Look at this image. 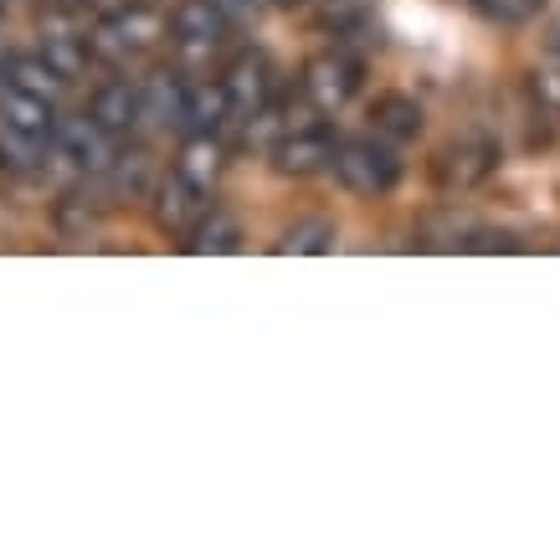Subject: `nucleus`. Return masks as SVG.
Listing matches in <instances>:
<instances>
[{
	"mask_svg": "<svg viewBox=\"0 0 560 560\" xmlns=\"http://www.w3.org/2000/svg\"><path fill=\"white\" fill-rule=\"evenodd\" d=\"M329 171L340 175V186L350 196H365V201H381L401 186V150L381 135H360V139H340L335 144V165Z\"/></svg>",
	"mask_w": 560,
	"mask_h": 560,
	"instance_id": "nucleus-1",
	"label": "nucleus"
},
{
	"mask_svg": "<svg viewBox=\"0 0 560 560\" xmlns=\"http://www.w3.org/2000/svg\"><path fill=\"white\" fill-rule=\"evenodd\" d=\"M504 165V150H499V139L493 135H458L447 139L438 154H432V186L442 196H468V190L489 186L493 175Z\"/></svg>",
	"mask_w": 560,
	"mask_h": 560,
	"instance_id": "nucleus-2",
	"label": "nucleus"
},
{
	"mask_svg": "<svg viewBox=\"0 0 560 560\" xmlns=\"http://www.w3.org/2000/svg\"><path fill=\"white\" fill-rule=\"evenodd\" d=\"M360 83H365V68H360L350 51L329 47L319 57L304 62V78H299V93L314 103V114H340L345 103H355Z\"/></svg>",
	"mask_w": 560,
	"mask_h": 560,
	"instance_id": "nucleus-3",
	"label": "nucleus"
},
{
	"mask_svg": "<svg viewBox=\"0 0 560 560\" xmlns=\"http://www.w3.org/2000/svg\"><path fill=\"white\" fill-rule=\"evenodd\" d=\"M47 150L57 160H68L78 175H103L114 165V154H119V139L108 135V129H98L88 114H57Z\"/></svg>",
	"mask_w": 560,
	"mask_h": 560,
	"instance_id": "nucleus-4",
	"label": "nucleus"
},
{
	"mask_svg": "<svg viewBox=\"0 0 560 560\" xmlns=\"http://www.w3.org/2000/svg\"><path fill=\"white\" fill-rule=\"evenodd\" d=\"M335 144L340 135L329 124H299L272 144V171L289 175V180H308V175H324L335 165Z\"/></svg>",
	"mask_w": 560,
	"mask_h": 560,
	"instance_id": "nucleus-5",
	"label": "nucleus"
},
{
	"mask_svg": "<svg viewBox=\"0 0 560 560\" xmlns=\"http://www.w3.org/2000/svg\"><path fill=\"white\" fill-rule=\"evenodd\" d=\"M221 88H226V103H232V114L237 119H247L253 108H262V103L278 93V72H272V57L268 51H237L232 62H226V72H221Z\"/></svg>",
	"mask_w": 560,
	"mask_h": 560,
	"instance_id": "nucleus-6",
	"label": "nucleus"
},
{
	"mask_svg": "<svg viewBox=\"0 0 560 560\" xmlns=\"http://www.w3.org/2000/svg\"><path fill=\"white\" fill-rule=\"evenodd\" d=\"M150 206H154V226H160V232L190 237V226L211 211V190H201L196 180H186L180 171H171V175H160Z\"/></svg>",
	"mask_w": 560,
	"mask_h": 560,
	"instance_id": "nucleus-7",
	"label": "nucleus"
},
{
	"mask_svg": "<svg viewBox=\"0 0 560 560\" xmlns=\"http://www.w3.org/2000/svg\"><path fill=\"white\" fill-rule=\"evenodd\" d=\"M232 32V21L221 11L217 0H175L171 11V36L190 51H217Z\"/></svg>",
	"mask_w": 560,
	"mask_h": 560,
	"instance_id": "nucleus-8",
	"label": "nucleus"
},
{
	"mask_svg": "<svg viewBox=\"0 0 560 560\" xmlns=\"http://www.w3.org/2000/svg\"><path fill=\"white\" fill-rule=\"evenodd\" d=\"M186 108V78L175 68H154L139 83V129H180Z\"/></svg>",
	"mask_w": 560,
	"mask_h": 560,
	"instance_id": "nucleus-9",
	"label": "nucleus"
},
{
	"mask_svg": "<svg viewBox=\"0 0 560 560\" xmlns=\"http://www.w3.org/2000/svg\"><path fill=\"white\" fill-rule=\"evenodd\" d=\"M88 119L98 124V129H108L114 139L139 135V83H129V78L98 83L93 98H88Z\"/></svg>",
	"mask_w": 560,
	"mask_h": 560,
	"instance_id": "nucleus-10",
	"label": "nucleus"
},
{
	"mask_svg": "<svg viewBox=\"0 0 560 560\" xmlns=\"http://www.w3.org/2000/svg\"><path fill=\"white\" fill-rule=\"evenodd\" d=\"M114 201H150L154 186H160V171H154V154L144 144H129V150L114 154V165L98 175Z\"/></svg>",
	"mask_w": 560,
	"mask_h": 560,
	"instance_id": "nucleus-11",
	"label": "nucleus"
},
{
	"mask_svg": "<svg viewBox=\"0 0 560 560\" xmlns=\"http://www.w3.org/2000/svg\"><path fill=\"white\" fill-rule=\"evenodd\" d=\"M232 124H242L226 103V88L217 83H186V108H180V129L186 135H226Z\"/></svg>",
	"mask_w": 560,
	"mask_h": 560,
	"instance_id": "nucleus-12",
	"label": "nucleus"
},
{
	"mask_svg": "<svg viewBox=\"0 0 560 560\" xmlns=\"http://www.w3.org/2000/svg\"><path fill=\"white\" fill-rule=\"evenodd\" d=\"M478 226H483V221L458 211V206H438V211H427V217L417 221V247H427V253H468L478 237Z\"/></svg>",
	"mask_w": 560,
	"mask_h": 560,
	"instance_id": "nucleus-13",
	"label": "nucleus"
},
{
	"mask_svg": "<svg viewBox=\"0 0 560 560\" xmlns=\"http://www.w3.org/2000/svg\"><path fill=\"white\" fill-rule=\"evenodd\" d=\"M0 83L21 88V93H32L42 103H62V93H68V78L51 68L42 51H11L5 68H0Z\"/></svg>",
	"mask_w": 560,
	"mask_h": 560,
	"instance_id": "nucleus-14",
	"label": "nucleus"
},
{
	"mask_svg": "<svg viewBox=\"0 0 560 560\" xmlns=\"http://www.w3.org/2000/svg\"><path fill=\"white\" fill-rule=\"evenodd\" d=\"M422 103L407 98V93H381V98L371 103V129L381 139H390V144H407V139L422 135Z\"/></svg>",
	"mask_w": 560,
	"mask_h": 560,
	"instance_id": "nucleus-15",
	"label": "nucleus"
},
{
	"mask_svg": "<svg viewBox=\"0 0 560 560\" xmlns=\"http://www.w3.org/2000/svg\"><path fill=\"white\" fill-rule=\"evenodd\" d=\"M175 171L186 175V180H196L201 190H217L221 171H226V144H221V135H186L180 139Z\"/></svg>",
	"mask_w": 560,
	"mask_h": 560,
	"instance_id": "nucleus-16",
	"label": "nucleus"
},
{
	"mask_svg": "<svg viewBox=\"0 0 560 560\" xmlns=\"http://www.w3.org/2000/svg\"><path fill=\"white\" fill-rule=\"evenodd\" d=\"M186 253H196V257H232V253H242V221L232 217V211L211 206V211L190 226Z\"/></svg>",
	"mask_w": 560,
	"mask_h": 560,
	"instance_id": "nucleus-17",
	"label": "nucleus"
},
{
	"mask_svg": "<svg viewBox=\"0 0 560 560\" xmlns=\"http://www.w3.org/2000/svg\"><path fill=\"white\" fill-rule=\"evenodd\" d=\"M0 124H11V129H21V135H32V139H51L57 103H42L32 93H21V88L0 83Z\"/></svg>",
	"mask_w": 560,
	"mask_h": 560,
	"instance_id": "nucleus-18",
	"label": "nucleus"
},
{
	"mask_svg": "<svg viewBox=\"0 0 560 560\" xmlns=\"http://www.w3.org/2000/svg\"><path fill=\"white\" fill-rule=\"evenodd\" d=\"M103 211H108V201H98L93 190H62L57 196V206H51V221H57V232L72 242H83L98 232Z\"/></svg>",
	"mask_w": 560,
	"mask_h": 560,
	"instance_id": "nucleus-19",
	"label": "nucleus"
},
{
	"mask_svg": "<svg viewBox=\"0 0 560 560\" xmlns=\"http://www.w3.org/2000/svg\"><path fill=\"white\" fill-rule=\"evenodd\" d=\"M335 242H340V226H335V221L329 217H304L272 242V253L278 257H324V253H335Z\"/></svg>",
	"mask_w": 560,
	"mask_h": 560,
	"instance_id": "nucleus-20",
	"label": "nucleus"
},
{
	"mask_svg": "<svg viewBox=\"0 0 560 560\" xmlns=\"http://www.w3.org/2000/svg\"><path fill=\"white\" fill-rule=\"evenodd\" d=\"M42 57H47L51 68L62 72L68 83H78L93 62V47H88V32H42Z\"/></svg>",
	"mask_w": 560,
	"mask_h": 560,
	"instance_id": "nucleus-21",
	"label": "nucleus"
},
{
	"mask_svg": "<svg viewBox=\"0 0 560 560\" xmlns=\"http://www.w3.org/2000/svg\"><path fill=\"white\" fill-rule=\"evenodd\" d=\"M42 160H47V139H32V135H21V129H11V124H0V171L36 175Z\"/></svg>",
	"mask_w": 560,
	"mask_h": 560,
	"instance_id": "nucleus-22",
	"label": "nucleus"
},
{
	"mask_svg": "<svg viewBox=\"0 0 560 560\" xmlns=\"http://www.w3.org/2000/svg\"><path fill=\"white\" fill-rule=\"evenodd\" d=\"M463 5H468L478 21L504 26V32H514V26H529V21L545 11V0H463Z\"/></svg>",
	"mask_w": 560,
	"mask_h": 560,
	"instance_id": "nucleus-23",
	"label": "nucleus"
},
{
	"mask_svg": "<svg viewBox=\"0 0 560 560\" xmlns=\"http://www.w3.org/2000/svg\"><path fill=\"white\" fill-rule=\"evenodd\" d=\"M62 16H108V11H119L129 0H51Z\"/></svg>",
	"mask_w": 560,
	"mask_h": 560,
	"instance_id": "nucleus-24",
	"label": "nucleus"
},
{
	"mask_svg": "<svg viewBox=\"0 0 560 560\" xmlns=\"http://www.w3.org/2000/svg\"><path fill=\"white\" fill-rule=\"evenodd\" d=\"M535 88H540V98L550 103V108H560V62L550 72H540V78H535Z\"/></svg>",
	"mask_w": 560,
	"mask_h": 560,
	"instance_id": "nucleus-25",
	"label": "nucleus"
},
{
	"mask_svg": "<svg viewBox=\"0 0 560 560\" xmlns=\"http://www.w3.org/2000/svg\"><path fill=\"white\" fill-rule=\"evenodd\" d=\"M550 62H560V36H556V42H550Z\"/></svg>",
	"mask_w": 560,
	"mask_h": 560,
	"instance_id": "nucleus-26",
	"label": "nucleus"
},
{
	"mask_svg": "<svg viewBox=\"0 0 560 560\" xmlns=\"http://www.w3.org/2000/svg\"><path fill=\"white\" fill-rule=\"evenodd\" d=\"M268 5H304V0H268Z\"/></svg>",
	"mask_w": 560,
	"mask_h": 560,
	"instance_id": "nucleus-27",
	"label": "nucleus"
},
{
	"mask_svg": "<svg viewBox=\"0 0 560 560\" xmlns=\"http://www.w3.org/2000/svg\"><path fill=\"white\" fill-rule=\"evenodd\" d=\"M5 11H11V0H0V21H5Z\"/></svg>",
	"mask_w": 560,
	"mask_h": 560,
	"instance_id": "nucleus-28",
	"label": "nucleus"
}]
</instances>
